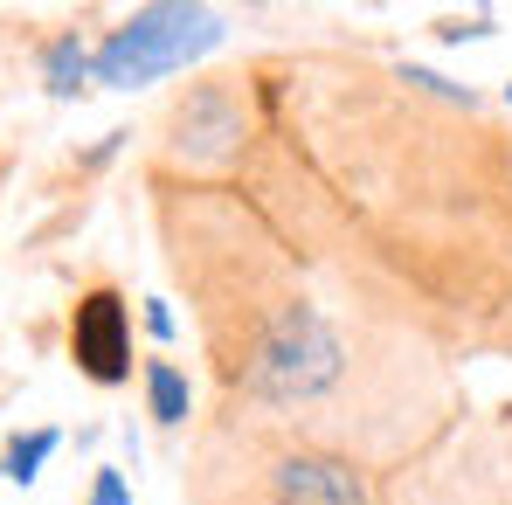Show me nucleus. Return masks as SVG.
Here are the masks:
<instances>
[{"label":"nucleus","instance_id":"nucleus-1","mask_svg":"<svg viewBox=\"0 0 512 505\" xmlns=\"http://www.w3.org/2000/svg\"><path fill=\"white\" fill-rule=\"evenodd\" d=\"M340 381V339L312 305H284L250 346L243 388L256 402H312Z\"/></svg>","mask_w":512,"mask_h":505},{"label":"nucleus","instance_id":"nucleus-2","mask_svg":"<svg viewBox=\"0 0 512 505\" xmlns=\"http://www.w3.org/2000/svg\"><path fill=\"white\" fill-rule=\"evenodd\" d=\"M215 42H222V14H208V7H139L125 28L104 35L90 70H97V84H153L180 63L208 56Z\"/></svg>","mask_w":512,"mask_h":505},{"label":"nucleus","instance_id":"nucleus-3","mask_svg":"<svg viewBox=\"0 0 512 505\" xmlns=\"http://www.w3.org/2000/svg\"><path fill=\"white\" fill-rule=\"evenodd\" d=\"M70 346H77V367L90 381H125L132 374V326H125V298L118 291H90L70 319Z\"/></svg>","mask_w":512,"mask_h":505},{"label":"nucleus","instance_id":"nucleus-4","mask_svg":"<svg viewBox=\"0 0 512 505\" xmlns=\"http://www.w3.org/2000/svg\"><path fill=\"white\" fill-rule=\"evenodd\" d=\"M270 485H277V505H367L360 471L340 464V457H312V450L284 457L270 471Z\"/></svg>","mask_w":512,"mask_h":505},{"label":"nucleus","instance_id":"nucleus-5","mask_svg":"<svg viewBox=\"0 0 512 505\" xmlns=\"http://www.w3.org/2000/svg\"><path fill=\"white\" fill-rule=\"evenodd\" d=\"M146 395H153V416L160 422H187V381L173 360H153L146 367Z\"/></svg>","mask_w":512,"mask_h":505},{"label":"nucleus","instance_id":"nucleus-6","mask_svg":"<svg viewBox=\"0 0 512 505\" xmlns=\"http://www.w3.org/2000/svg\"><path fill=\"white\" fill-rule=\"evenodd\" d=\"M84 70H90V49L77 35H56V42H49V90H56V97L84 90Z\"/></svg>","mask_w":512,"mask_h":505},{"label":"nucleus","instance_id":"nucleus-7","mask_svg":"<svg viewBox=\"0 0 512 505\" xmlns=\"http://www.w3.org/2000/svg\"><path fill=\"white\" fill-rule=\"evenodd\" d=\"M49 450H56V429H35V436H14L7 443V457H0V471L14 478V485H28L42 464H49Z\"/></svg>","mask_w":512,"mask_h":505},{"label":"nucleus","instance_id":"nucleus-8","mask_svg":"<svg viewBox=\"0 0 512 505\" xmlns=\"http://www.w3.org/2000/svg\"><path fill=\"white\" fill-rule=\"evenodd\" d=\"M90 505H125V485H118V471H104V478H97Z\"/></svg>","mask_w":512,"mask_h":505}]
</instances>
